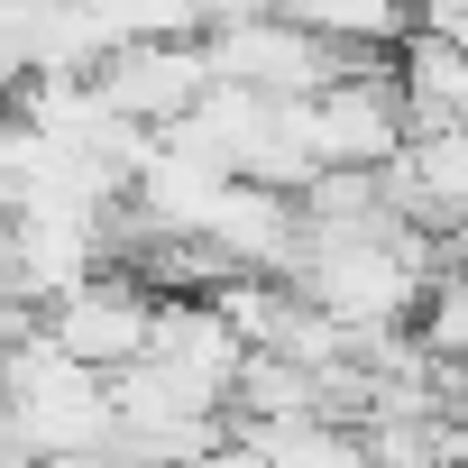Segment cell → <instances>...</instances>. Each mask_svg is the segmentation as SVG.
<instances>
[{"instance_id":"1","label":"cell","mask_w":468,"mask_h":468,"mask_svg":"<svg viewBox=\"0 0 468 468\" xmlns=\"http://www.w3.org/2000/svg\"><path fill=\"white\" fill-rule=\"evenodd\" d=\"M147 331H156V303H147L138 285H120V276H92L83 294L56 303L47 349L74 358V367H92V377H129V367L147 358Z\"/></svg>"},{"instance_id":"2","label":"cell","mask_w":468,"mask_h":468,"mask_svg":"<svg viewBox=\"0 0 468 468\" xmlns=\"http://www.w3.org/2000/svg\"><path fill=\"white\" fill-rule=\"evenodd\" d=\"M276 10L294 19V28H313L322 47H367V37H395L404 28V0H276Z\"/></svg>"}]
</instances>
